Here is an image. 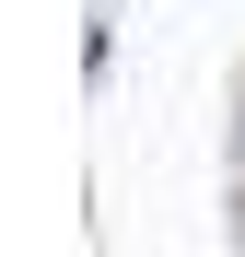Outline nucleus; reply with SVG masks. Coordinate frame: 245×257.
I'll use <instances>...</instances> for the list:
<instances>
[{
	"label": "nucleus",
	"mask_w": 245,
	"mask_h": 257,
	"mask_svg": "<svg viewBox=\"0 0 245 257\" xmlns=\"http://www.w3.org/2000/svg\"><path fill=\"white\" fill-rule=\"evenodd\" d=\"M222 234L245 245V164H222Z\"/></svg>",
	"instance_id": "2"
},
{
	"label": "nucleus",
	"mask_w": 245,
	"mask_h": 257,
	"mask_svg": "<svg viewBox=\"0 0 245 257\" xmlns=\"http://www.w3.org/2000/svg\"><path fill=\"white\" fill-rule=\"evenodd\" d=\"M222 164H245V59H233V94H222Z\"/></svg>",
	"instance_id": "1"
}]
</instances>
